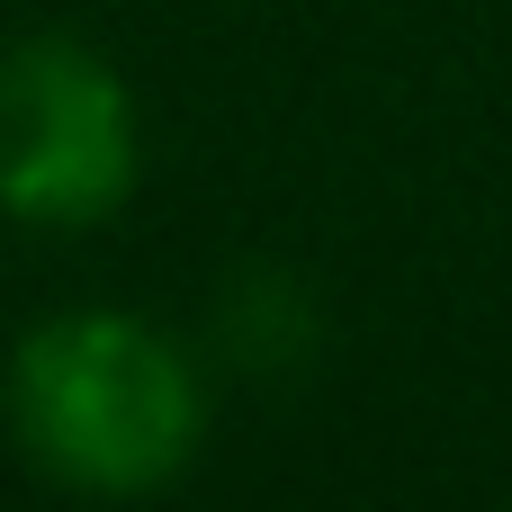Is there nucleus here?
I'll return each mask as SVG.
<instances>
[{"label": "nucleus", "mask_w": 512, "mask_h": 512, "mask_svg": "<svg viewBox=\"0 0 512 512\" xmlns=\"http://www.w3.org/2000/svg\"><path fill=\"white\" fill-rule=\"evenodd\" d=\"M18 459L90 504L162 495L207 450V369L180 333L135 306H63L9 351Z\"/></svg>", "instance_id": "1"}, {"label": "nucleus", "mask_w": 512, "mask_h": 512, "mask_svg": "<svg viewBox=\"0 0 512 512\" xmlns=\"http://www.w3.org/2000/svg\"><path fill=\"white\" fill-rule=\"evenodd\" d=\"M144 180V126L126 72L81 36H27L0 54V216L27 234H90Z\"/></svg>", "instance_id": "2"}, {"label": "nucleus", "mask_w": 512, "mask_h": 512, "mask_svg": "<svg viewBox=\"0 0 512 512\" xmlns=\"http://www.w3.org/2000/svg\"><path fill=\"white\" fill-rule=\"evenodd\" d=\"M225 351L243 369H261V378L297 369L315 351V297L297 279H279V270H243L234 297H225Z\"/></svg>", "instance_id": "3"}]
</instances>
